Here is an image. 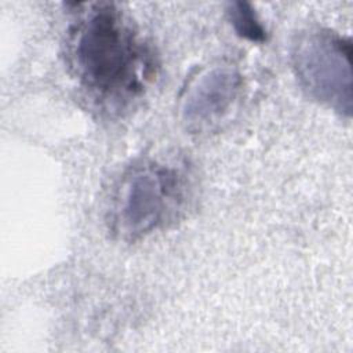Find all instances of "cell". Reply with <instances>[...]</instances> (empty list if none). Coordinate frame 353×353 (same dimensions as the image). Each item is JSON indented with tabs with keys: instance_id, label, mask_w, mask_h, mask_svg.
Returning a JSON list of instances; mask_svg holds the SVG:
<instances>
[{
	"instance_id": "6da1fadb",
	"label": "cell",
	"mask_w": 353,
	"mask_h": 353,
	"mask_svg": "<svg viewBox=\"0 0 353 353\" xmlns=\"http://www.w3.org/2000/svg\"><path fill=\"white\" fill-rule=\"evenodd\" d=\"M70 59L88 97L106 112L135 102L156 74L152 48L110 3L88 6L70 37Z\"/></svg>"
},
{
	"instance_id": "7a4b0ae2",
	"label": "cell",
	"mask_w": 353,
	"mask_h": 353,
	"mask_svg": "<svg viewBox=\"0 0 353 353\" xmlns=\"http://www.w3.org/2000/svg\"><path fill=\"white\" fill-rule=\"evenodd\" d=\"M181 181L175 170L156 163L132 167L116 189L112 229L124 240L135 241L161 228L176 210Z\"/></svg>"
},
{
	"instance_id": "3957f363",
	"label": "cell",
	"mask_w": 353,
	"mask_h": 353,
	"mask_svg": "<svg viewBox=\"0 0 353 353\" xmlns=\"http://www.w3.org/2000/svg\"><path fill=\"white\" fill-rule=\"evenodd\" d=\"M350 41L328 29H310L292 44L291 62L301 88L319 103L350 117Z\"/></svg>"
},
{
	"instance_id": "5b68a950",
	"label": "cell",
	"mask_w": 353,
	"mask_h": 353,
	"mask_svg": "<svg viewBox=\"0 0 353 353\" xmlns=\"http://www.w3.org/2000/svg\"><path fill=\"white\" fill-rule=\"evenodd\" d=\"M226 12L234 32L240 37L255 43H262L266 40V30L262 26L255 10L250 3H229Z\"/></svg>"
},
{
	"instance_id": "277c9868",
	"label": "cell",
	"mask_w": 353,
	"mask_h": 353,
	"mask_svg": "<svg viewBox=\"0 0 353 353\" xmlns=\"http://www.w3.org/2000/svg\"><path fill=\"white\" fill-rule=\"evenodd\" d=\"M243 88L240 72L229 65L203 72L186 90L182 119L188 130L205 131L222 121L234 106Z\"/></svg>"
}]
</instances>
